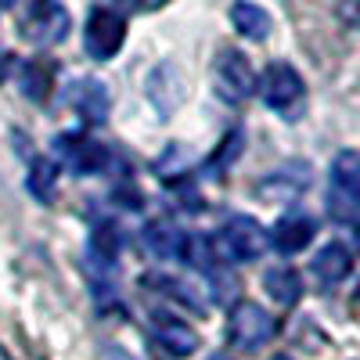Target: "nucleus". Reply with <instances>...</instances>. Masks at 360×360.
Masks as SVG:
<instances>
[{
  "instance_id": "obj_1",
  "label": "nucleus",
  "mask_w": 360,
  "mask_h": 360,
  "mask_svg": "<svg viewBox=\"0 0 360 360\" xmlns=\"http://www.w3.org/2000/svg\"><path fill=\"white\" fill-rule=\"evenodd\" d=\"M256 90L270 112H278L285 119H295L303 112V101H307V83L288 62H270L263 69V76L256 79Z\"/></svg>"
},
{
  "instance_id": "obj_2",
  "label": "nucleus",
  "mask_w": 360,
  "mask_h": 360,
  "mask_svg": "<svg viewBox=\"0 0 360 360\" xmlns=\"http://www.w3.org/2000/svg\"><path fill=\"white\" fill-rule=\"evenodd\" d=\"M213 245H217L224 263H252V259H259L270 249V238L252 217L238 213V217H231L220 227V234L213 238Z\"/></svg>"
},
{
  "instance_id": "obj_3",
  "label": "nucleus",
  "mask_w": 360,
  "mask_h": 360,
  "mask_svg": "<svg viewBox=\"0 0 360 360\" xmlns=\"http://www.w3.org/2000/svg\"><path fill=\"white\" fill-rule=\"evenodd\" d=\"M213 90L227 101V105H242L256 94V72H252V62L234 51V47H224L213 62Z\"/></svg>"
},
{
  "instance_id": "obj_4",
  "label": "nucleus",
  "mask_w": 360,
  "mask_h": 360,
  "mask_svg": "<svg viewBox=\"0 0 360 360\" xmlns=\"http://www.w3.org/2000/svg\"><path fill=\"white\" fill-rule=\"evenodd\" d=\"M278 335V321L274 314H266L263 307L256 303H238L227 317V339L234 349H242V353H256L263 349L270 339Z\"/></svg>"
},
{
  "instance_id": "obj_5",
  "label": "nucleus",
  "mask_w": 360,
  "mask_h": 360,
  "mask_svg": "<svg viewBox=\"0 0 360 360\" xmlns=\"http://www.w3.org/2000/svg\"><path fill=\"white\" fill-rule=\"evenodd\" d=\"M127 40V18L115 8H90L86 15V29H83V47L94 62H108L119 54Z\"/></svg>"
},
{
  "instance_id": "obj_6",
  "label": "nucleus",
  "mask_w": 360,
  "mask_h": 360,
  "mask_svg": "<svg viewBox=\"0 0 360 360\" xmlns=\"http://www.w3.org/2000/svg\"><path fill=\"white\" fill-rule=\"evenodd\" d=\"M69 11L62 0H33L22 18V37L37 47H54L69 37Z\"/></svg>"
},
{
  "instance_id": "obj_7",
  "label": "nucleus",
  "mask_w": 360,
  "mask_h": 360,
  "mask_svg": "<svg viewBox=\"0 0 360 360\" xmlns=\"http://www.w3.org/2000/svg\"><path fill=\"white\" fill-rule=\"evenodd\" d=\"M266 238H270V249H274V252L295 256V252H303L317 238V220L310 213H299V209H295V213H285Z\"/></svg>"
},
{
  "instance_id": "obj_8",
  "label": "nucleus",
  "mask_w": 360,
  "mask_h": 360,
  "mask_svg": "<svg viewBox=\"0 0 360 360\" xmlns=\"http://www.w3.org/2000/svg\"><path fill=\"white\" fill-rule=\"evenodd\" d=\"M152 335L155 342L169 353V356H191L198 349V335L188 321H180L176 314H166V310H155L152 314Z\"/></svg>"
},
{
  "instance_id": "obj_9",
  "label": "nucleus",
  "mask_w": 360,
  "mask_h": 360,
  "mask_svg": "<svg viewBox=\"0 0 360 360\" xmlns=\"http://www.w3.org/2000/svg\"><path fill=\"white\" fill-rule=\"evenodd\" d=\"M69 105L76 108V115L90 127H101L108 112H112V98H108V86L101 79H76L69 86Z\"/></svg>"
},
{
  "instance_id": "obj_10",
  "label": "nucleus",
  "mask_w": 360,
  "mask_h": 360,
  "mask_svg": "<svg viewBox=\"0 0 360 360\" xmlns=\"http://www.w3.org/2000/svg\"><path fill=\"white\" fill-rule=\"evenodd\" d=\"M353 270V252L342 245V242H328L324 249H317L314 263H310V274L317 278V285L328 292V288H339Z\"/></svg>"
},
{
  "instance_id": "obj_11",
  "label": "nucleus",
  "mask_w": 360,
  "mask_h": 360,
  "mask_svg": "<svg viewBox=\"0 0 360 360\" xmlns=\"http://www.w3.org/2000/svg\"><path fill=\"white\" fill-rule=\"evenodd\" d=\"M141 242L155 259H184L188 234L180 231L176 224H169V220H152V224H144Z\"/></svg>"
},
{
  "instance_id": "obj_12",
  "label": "nucleus",
  "mask_w": 360,
  "mask_h": 360,
  "mask_svg": "<svg viewBox=\"0 0 360 360\" xmlns=\"http://www.w3.org/2000/svg\"><path fill=\"white\" fill-rule=\"evenodd\" d=\"M307 184H310V166L288 162L285 169L259 180V198L263 202H285V198H295L299 191H307Z\"/></svg>"
},
{
  "instance_id": "obj_13",
  "label": "nucleus",
  "mask_w": 360,
  "mask_h": 360,
  "mask_svg": "<svg viewBox=\"0 0 360 360\" xmlns=\"http://www.w3.org/2000/svg\"><path fill=\"white\" fill-rule=\"evenodd\" d=\"M58 148H62L65 162L76 173H101L108 162V152L94 137H65V141H58Z\"/></svg>"
},
{
  "instance_id": "obj_14",
  "label": "nucleus",
  "mask_w": 360,
  "mask_h": 360,
  "mask_svg": "<svg viewBox=\"0 0 360 360\" xmlns=\"http://www.w3.org/2000/svg\"><path fill=\"white\" fill-rule=\"evenodd\" d=\"M332 188L349 209H360V152H339L335 155Z\"/></svg>"
},
{
  "instance_id": "obj_15",
  "label": "nucleus",
  "mask_w": 360,
  "mask_h": 360,
  "mask_svg": "<svg viewBox=\"0 0 360 360\" xmlns=\"http://www.w3.org/2000/svg\"><path fill=\"white\" fill-rule=\"evenodd\" d=\"M263 288L278 307H295L299 299H303V278H299V270H292V266H270L263 274Z\"/></svg>"
},
{
  "instance_id": "obj_16",
  "label": "nucleus",
  "mask_w": 360,
  "mask_h": 360,
  "mask_svg": "<svg viewBox=\"0 0 360 360\" xmlns=\"http://www.w3.org/2000/svg\"><path fill=\"white\" fill-rule=\"evenodd\" d=\"M231 25L245 40H266L270 37V15L259 4H252V0H234L231 4Z\"/></svg>"
},
{
  "instance_id": "obj_17",
  "label": "nucleus",
  "mask_w": 360,
  "mask_h": 360,
  "mask_svg": "<svg viewBox=\"0 0 360 360\" xmlns=\"http://www.w3.org/2000/svg\"><path fill=\"white\" fill-rule=\"evenodd\" d=\"M119 231L115 227H98L94 231V238H90V256H94L101 266H112L115 259H119Z\"/></svg>"
},
{
  "instance_id": "obj_18",
  "label": "nucleus",
  "mask_w": 360,
  "mask_h": 360,
  "mask_svg": "<svg viewBox=\"0 0 360 360\" xmlns=\"http://www.w3.org/2000/svg\"><path fill=\"white\" fill-rule=\"evenodd\" d=\"M54 176H58V166L51 159H33V166H29V191H33L40 202H51Z\"/></svg>"
},
{
  "instance_id": "obj_19",
  "label": "nucleus",
  "mask_w": 360,
  "mask_h": 360,
  "mask_svg": "<svg viewBox=\"0 0 360 360\" xmlns=\"http://www.w3.org/2000/svg\"><path fill=\"white\" fill-rule=\"evenodd\" d=\"M22 90H25L29 98L44 101L47 90H51V69L44 62H25L22 65Z\"/></svg>"
},
{
  "instance_id": "obj_20",
  "label": "nucleus",
  "mask_w": 360,
  "mask_h": 360,
  "mask_svg": "<svg viewBox=\"0 0 360 360\" xmlns=\"http://www.w3.org/2000/svg\"><path fill=\"white\" fill-rule=\"evenodd\" d=\"M238 152H242V130H231V134H227V141L220 144V152H217L213 159H209V162H213V169L220 173V169H227V166H231V159H234Z\"/></svg>"
},
{
  "instance_id": "obj_21",
  "label": "nucleus",
  "mask_w": 360,
  "mask_h": 360,
  "mask_svg": "<svg viewBox=\"0 0 360 360\" xmlns=\"http://www.w3.org/2000/svg\"><path fill=\"white\" fill-rule=\"evenodd\" d=\"M339 18L349 29H360V0H339Z\"/></svg>"
},
{
  "instance_id": "obj_22",
  "label": "nucleus",
  "mask_w": 360,
  "mask_h": 360,
  "mask_svg": "<svg viewBox=\"0 0 360 360\" xmlns=\"http://www.w3.org/2000/svg\"><path fill=\"white\" fill-rule=\"evenodd\" d=\"M162 4H166V0H115L119 11H137V15L141 11H159Z\"/></svg>"
},
{
  "instance_id": "obj_23",
  "label": "nucleus",
  "mask_w": 360,
  "mask_h": 360,
  "mask_svg": "<svg viewBox=\"0 0 360 360\" xmlns=\"http://www.w3.org/2000/svg\"><path fill=\"white\" fill-rule=\"evenodd\" d=\"M105 360H137V356L127 353V349H119V346H108V349H105Z\"/></svg>"
},
{
  "instance_id": "obj_24",
  "label": "nucleus",
  "mask_w": 360,
  "mask_h": 360,
  "mask_svg": "<svg viewBox=\"0 0 360 360\" xmlns=\"http://www.w3.org/2000/svg\"><path fill=\"white\" fill-rule=\"evenodd\" d=\"M8 65H11V58L0 51V83H4V76H8Z\"/></svg>"
},
{
  "instance_id": "obj_25",
  "label": "nucleus",
  "mask_w": 360,
  "mask_h": 360,
  "mask_svg": "<svg viewBox=\"0 0 360 360\" xmlns=\"http://www.w3.org/2000/svg\"><path fill=\"white\" fill-rule=\"evenodd\" d=\"M0 360H11V356H8V349H4V346H0Z\"/></svg>"
},
{
  "instance_id": "obj_26",
  "label": "nucleus",
  "mask_w": 360,
  "mask_h": 360,
  "mask_svg": "<svg viewBox=\"0 0 360 360\" xmlns=\"http://www.w3.org/2000/svg\"><path fill=\"white\" fill-rule=\"evenodd\" d=\"M270 360H292V356H285V353H281V356H270Z\"/></svg>"
},
{
  "instance_id": "obj_27",
  "label": "nucleus",
  "mask_w": 360,
  "mask_h": 360,
  "mask_svg": "<svg viewBox=\"0 0 360 360\" xmlns=\"http://www.w3.org/2000/svg\"><path fill=\"white\" fill-rule=\"evenodd\" d=\"M353 299H356V307H360V285H356V295H353Z\"/></svg>"
},
{
  "instance_id": "obj_28",
  "label": "nucleus",
  "mask_w": 360,
  "mask_h": 360,
  "mask_svg": "<svg viewBox=\"0 0 360 360\" xmlns=\"http://www.w3.org/2000/svg\"><path fill=\"white\" fill-rule=\"evenodd\" d=\"M0 4H4V8H8V4H15V0H0Z\"/></svg>"
}]
</instances>
